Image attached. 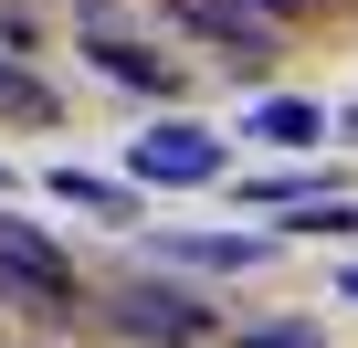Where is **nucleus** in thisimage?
Returning a JSON list of instances; mask_svg holds the SVG:
<instances>
[{"label": "nucleus", "mask_w": 358, "mask_h": 348, "mask_svg": "<svg viewBox=\"0 0 358 348\" xmlns=\"http://www.w3.org/2000/svg\"><path fill=\"white\" fill-rule=\"evenodd\" d=\"M327 190H337L327 169H253V180H243L253 211H306V201H327Z\"/></svg>", "instance_id": "obj_9"}, {"label": "nucleus", "mask_w": 358, "mask_h": 348, "mask_svg": "<svg viewBox=\"0 0 358 348\" xmlns=\"http://www.w3.org/2000/svg\"><path fill=\"white\" fill-rule=\"evenodd\" d=\"M253 11H264V22H316L327 0H253Z\"/></svg>", "instance_id": "obj_12"}, {"label": "nucleus", "mask_w": 358, "mask_h": 348, "mask_svg": "<svg viewBox=\"0 0 358 348\" xmlns=\"http://www.w3.org/2000/svg\"><path fill=\"white\" fill-rule=\"evenodd\" d=\"M53 201L95 222H137V180H95V169H53Z\"/></svg>", "instance_id": "obj_8"}, {"label": "nucleus", "mask_w": 358, "mask_h": 348, "mask_svg": "<svg viewBox=\"0 0 358 348\" xmlns=\"http://www.w3.org/2000/svg\"><path fill=\"white\" fill-rule=\"evenodd\" d=\"M243 348H327V337H316V327H306V316H274V327H253V337H243Z\"/></svg>", "instance_id": "obj_11"}, {"label": "nucleus", "mask_w": 358, "mask_h": 348, "mask_svg": "<svg viewBox=\"0 0 358 348\" xmlns=\"http://www.w3.org/2000/svg\"><path fill=\"white\" fill-rule=\"evenodd\" d=\"M158 11L190 32V43H211V64H232V74L274 64V43H285V22H264L253 0H158Z\"/></svg>", "instance_id": "obj_3"}, {"label": "nucleus", "mask_w": 358, "mask_h": 348, "mask_svg": "<svg viewBox=\"0 0 358 348\" xmlns=\"http://www.w3.org/2000/svg\"><path fill=\"white\" fill-rule=\"evenodd\" d=\"M222 169H232V137L201 127V116H158V127L127 148V180H137V190H211Z\"/></svg>", "instance_id": "obj_1"}, {"label": "nucleus", "mask_w": 358, "mask_h": 348, "mask_svg": "<svg viewBox=\"0 0 358 348\" xmlns=\"http://www.w3.org/2000/svg\"><path fill=\"white\" fill-rule=\"evenodd\" d=\"M148 253H158L169 274H179V264H190V274H253L274 243H264V232H158Z\"/></svg>", "instance_id": "obj_5"}, {"label": "nucleus", "mask_w": 358, "mask_h": 348, "mask_svg": "<svg viewBox=\"0 0 358 348\" xmlns=\"http://www.w3.org/2000/svg\"><path fill=\"white\" fill-rule=\"evenodd\" d=\"M285 232H316V243H358V190H327V201H306Z\"/></svg>", "instance_id": "obj_10"}, {"label": "nucleus", "mask_w": 358, "mask_h": 348, "mask_svg": "<svg viewBox=\"0 0 358 348\" xmlns=\"http://www.w3.org/2000/svg\"><path fill=\"white\" fill-rule=\"evenodd\" d=\"M327 127H337V116L306 106V95H253V106H243V137H253V148H327Z\"/></svg>", "instance_id": "obj_6"}, {"label": "nucleus", "mask_w": 358, "mask_h": 348, "mask_svg": "<svg viewBox=\"0 0 358 348\" xmlns=\"http://www.w3.org/2000/svg\"><path fill=\"white\" fill-rule=\"evenodd\" d=\"M116 337H148V348H211L222 337V316L190 295V285H127V295H106L95 306Z\"/></svg>", "instance_id": "obj_2"}, {"label": "nucleus", "mask_w": 358, "mask_h": 348, "mask_svg": "<svg viewBox=\"0 0 358 348\" xmlns=\"http://www.w3.org/2000/svg\"><path fill=\"white\" fill-rule=\"evenodd\" d=\"M64 116V95L22 64V53H0V127H53Z\"/></svg>", "instance_id": "obj_7"}, {"label": "nucleus", "mask_w": 358, "mask_h": 348, "mask_svg": "<svg viewBox=\"0 0 358 348\" xmlns=\"http://www.w3.org/2000/svg\"><path fill=\"white\" fill-rule=\"evenodd\" d=\"M0 190H11V169H0Z\"/></svg>", "instance_id": "obj_14"}, {"label": "nucleus", "mask_w": 358, "mask_h": 348, "mask_svg": "<svg viewBox=\"0 0 358 348\" xmlns=\"http://www.w3.org/2000/svg\"><path fill=\"white\" fill-rule=\"evenodd\" d=\"M348 306H358V264H348Z\"/></svg>", "instance_id": "obj_13"}, {"label": "nucleus", "mask_w": 358, "mask_h": 348, "mask_svg": "<svg viewBox=\"0 0 358 348\" xmlns=\"http://www.w3.org/2000/svg\"><path fill=\"white\" fill-rule=\"evenodd\" d=\"M0 295L32 306V316H74V264H64L32 222H11V211H0Z\"/></svg>", "instance_id": "obj_4"}]
</instances>
